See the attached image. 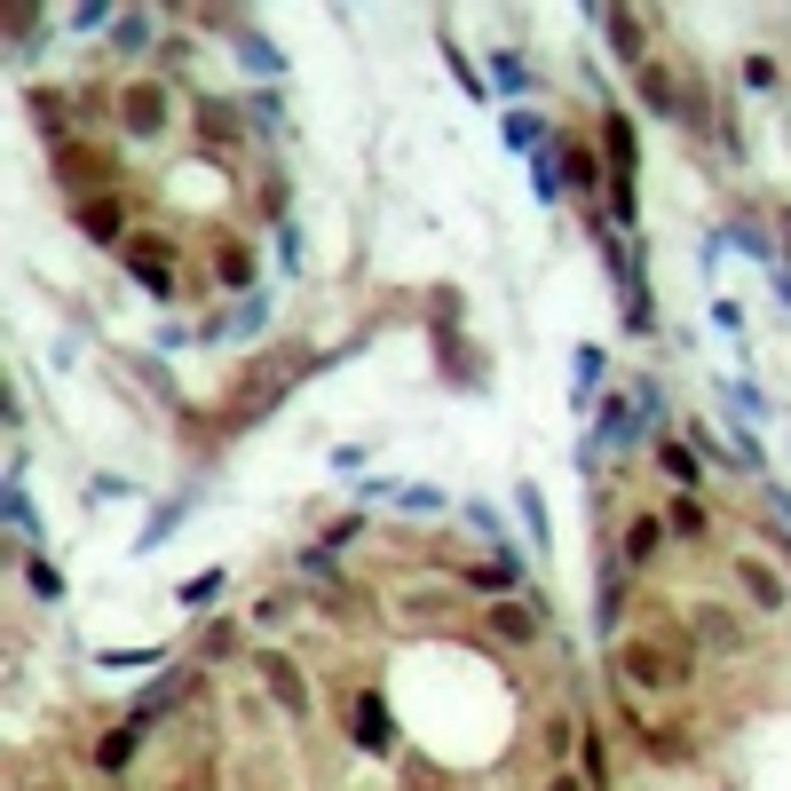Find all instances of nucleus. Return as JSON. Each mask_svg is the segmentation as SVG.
Here are the masks:
<instances>
[{"instance_id":"obj_9","label":"nucleus","mask_w":791,"mask_h":791,"mask_svg":"<svg viewBox=\"0 0 791 791\" xmlns=\"http://www.w3.org/2000/svg\"><path fill=\"white\" fill-rule=\"evenodd\" d=\"M610 48H618V56H641V24L625 9H610Z\"/></svg>"},{"instance_id":"obj_13","label":"nucleus","mask_w":791,"mask_h":791,"mask_svg":"<svg viewBox=\"0 0 791 791\" xmlns=\"http://www.w3.org/2000/svg\"><path fill=\"white\" fill-rule=\"evenodd\" d=\"M238 56H245V64H254V72H277V56H270V48H262L254 32H238Z\"/></svg>"},{"instance_id":"obj_16","label":"nucleus","mask_w":791,"mask_h":791,"mask_svg":"<svg viewBox=\"0 0 791 791\" xmlns=\"http://www.w3.org/2000/svg\"><path fill=\"white\" fill-rule=\"evenodd\" d=\"M555 791H578V783H570V776H562V783H555Z\"/></svg>"},{"instance_id":"obj_12","label":"nucleus","mask_w":791,"mask_h":791,"mask_svg":"<svg viewBox=\"0 0 791 791\" xmlns=\"http://www.w3.org/2000/svg\"><path fill=\"white\" fill-rule=\"evenodd\" d=\"M641 95H650V112H673V80L665 72H641Z\"/></svg>"},{"instance_id":"obj_3","label":"nucleus","mask_w":791,"mask_h":791,"mask_svg":"<svg viewBox=\"0 0 791 791\" xmlns=\"http://www.w3.org/2000/svg\"><path fill=\"white\" fill-rule=\"evenodd\" d=\"M127 270L151 285V293H175V262H167V245H151V238H135V245H127Z\"/></svg>"},{"instance_id":"obj_7","label":"nucleus","mask_w":791,"mask_h":791,"mask_svg":"<svg viewBox=\"0 0 791 791\" xmlns=\"http://www.w3.org/2000/svg\"><path fill=\"white\" fill-rule=\"evenodd\" d=\"M491 633H499V641H530V633H538V618H530L523 602H499V610H491Z\"/></svg>"},{"instance_id":"obj_15","label":"nucleus","mask_w":791,"mask_h":791,"mask_svg":"<svg viewBox=\"0 0 791 791\" xmlns=\"http://www.w3.org/2000/svg\"><path fill=\"white\" fill-rule=\"evenodd\" d=\"M127 752H135V728H119L112 745H104V768H127Z\"/></svg>"},{"instance_id":"obj_6","label":"nucleus","mask_w":791,"mask_h":791,"mask_svg":"<svg viewBox=\"0 0 791 791\" xmlns=\"http://www.w3.org/2000/svg\"><path fill=\"white\" fill-rule=\"evenodd\" d=\"M357 745L365 752H388V705L380 697H357Z\"/></svg>"},{"instance_id":"obj_10","label":"nucleus","mask_w":791,"mask_h":791,"mask_svg":"<svg viewBox=\"0 0 791 791\" xmlns=\"http://www.w3.org/2000/svg\"><path fill=\"white\" fill-rule=\"evenodd\" d=\"M665 475L688 491V483H697V452H688V443H665Z\"/></svg>"},{"instance_id":"obj_8","label":"nucleus","mask_w":791,"mask_h":791,"mask_svg":"<svg viewBox=\"0 0 791 791\" xmlns=\"http://www.w3.org/2000/svg\"><path fill=\"white\" fill-rule=\"evenodd\" d=\"M80 230L87 238H119V207H112V198H95V207L80 214Z\"/></svg>"},{"instance_id":"obj_14","label":"nucleus","mask_w":791,"mask_h":791,"mask_svg":"<svg viewBox=\"0 0 791 791\" xmlns=\"http://www.w3.org/2000/svg\"><path fill=\"white\" fill-rule=\"evenodd\" d=\"M214 593H222V570H198V578L182 586V602H214Z\"/></svg>"},{"instance_id":"obj_4","label":"nucleus","mask_w":791,"mask_h":791,"mask_svg":"<svg viewBox=\"0 0 791 791\" xmlns=\"http://www.w3.org/2000/svg\"><path fill=\"white\" fill-rule=\"evenodd\" d=\"M262 681L277 688V705H285L293 720H302V713H309V688H302V673H293L285 657H262Z\"/></svg>"},{"instance_id":"obj_11","label":"nucleus","mask_w":791,"mask_h":791,"mask_svg":"<svg viewBox=\"0 0 791 791\" xmlns=\"http://www.w3.org/2000/svg\"><path fill=\"white\" fill-rule=\"evenodd\" d=\"M657 538H665L657 523H633V538H625V555H633V562H650V555H657Z\"/></svg>"},{"instance_id":"obj_5","label":"nucleus","mask_w":791,"mask_h":791,"mask_svg":"<svg viewBox=\"0 0 791 791\" xmlns=\"http://www.w3.org/2000/svg\"><path fill=\"white\" fill-rule=\"evenodd\" d=\"M736 578H745V593H752L760 610H776V602H783V578H776L768 562H752V555H745V562H736Z\"/></svg>"},{"instance_id":"obj_2","label":"nucleus","mask_w":791,"mask_h":791,"mask_svg":"<svg viewBox=\"0 0 791 791\" xmlns=\"http://www.w3.org/2000/svg\"><path fill=\"white\" fill-rule=\"evenodd\" d=\"M119 119H127V135H159V127H167V95H159V87H127Z\"/></svg>"},{"instance_id":"obj_1","label":"nucleus","mask_w":791,"mask_h":791,"mask_svg":"<svg viewBox=\"0 0 791 791\" xmlns=\"http://www.w3.org/2000/svg\"><path fill=\"white\" fill-rule=\"evenodd\" d=\"M625 673H633L641 688H657V681H681L688 665H681V650H665V641H633V650H625Z\"/></svg>"}]
</instances>
